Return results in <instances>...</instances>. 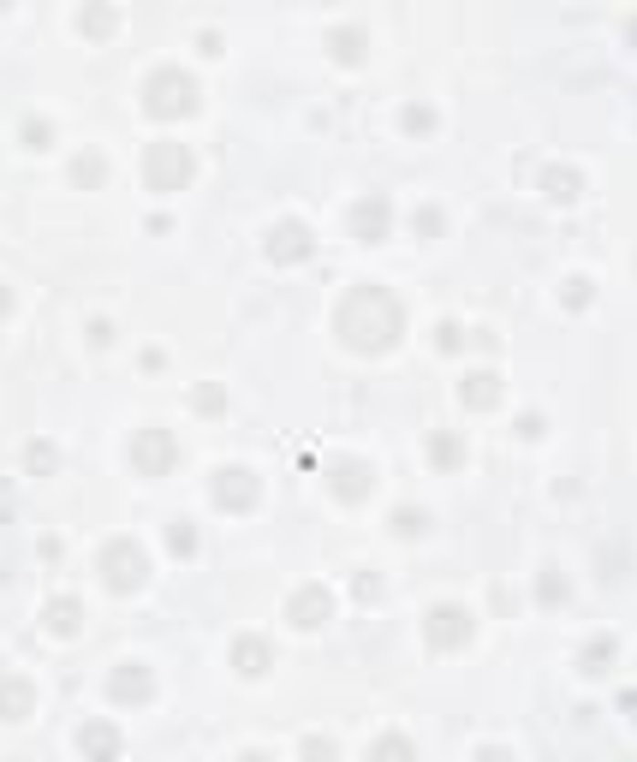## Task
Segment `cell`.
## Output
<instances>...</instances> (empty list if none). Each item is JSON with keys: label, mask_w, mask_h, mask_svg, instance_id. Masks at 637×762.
Segmentation results:
<instances>
[{"label": "cell", "mask_w": 637, "mask_h": 762, "mask_svg": "<svg viewBox=\"0 0 637 762\" xmlns=\"http://www.w3.org/2000/svg\"><path fill=\"white\" fill-rule=\"evenodd\" d=\"M334 328H339V339L358 346V351H388L393 339L405 334V310L388 287H351L334 310Z\"/></svg>", "instance_id": "1"}, {"label": "cell", "mask_w": 637, "mask_h": 762, "mask_svg": "<svg viewBox=\"0 0 637 762\" xmlns=\"http://www.w3.org/2000/svg\"><path fill=\"white\" fill-rule=\"evenodd\" d=\"M197 78L179 72V66H162V72H150V84H143V108L155 113V120H185V113H197Z\"/></svg>", "instance_id": "2"}, {"label": "cell", "mask_w": 637, "mask_h": 762, "mask_svg": "<svg viewBox=\"0 0 637 762\" xmlns=\"http://www.w3.org/2000/svg\"><path fill=\"white\" fill-rule=\"evenodd\" d=\"M191 173H197V155H191L185 143L162 138V143L143 150V185H150V191H185Z\"/></svg>", "instance_id": "3"}, {"label": "cell", "mask_w": 637, "mask_h": 762, "mask_svg": "<svg viewBox=\"0 0 637 762\" xmlns=\"http://www.w3.org/2000/svg\"><path fill=\"white\" fill-rule=\"evenodd\" d=\"M96 566H101V578H108L113 590H138L143 578H150V554L138 548V542H108V548L96 554Z\"/></svg>", "instance_id": "4"}, {"label": "cell", "mask_w": 637, "mask_h": 762, "mask_svg": "<svg viewBox=\"0 0 637 762\" xmlns=\"http://www.w3.org/2000/svg\"><path fill=\"white\" fill-rule=\"evenodd\" d=\"M173 459H179V447H173L167 429H138V441H131V465H138L143 476H167V471H173Z\"/></svg>", "instance_id": "5"}, {"label": "cell", "mask_w": 637, "mask_h": 762, "mask_svg": "<svg viewBox=\"0 0 637 762\" xmlns=\"http://www.w3.org/2000/svg\"><path fill=\"white\" fill-rule=\"evenodd\" d=\"M310 250H316V238H310V226H304V221H280L275 233H268V263H280V268L304 263Z\"/></svg>", "instance_id": "6"}, {"label": "cell", "mask_w": 637, "mask_h": 762, "mask_svg": "<svg viewBox=\"0 0 637 762\" xmlns=\"http://www.w3.org/2000/svg\"><path fill=\"white\" fill-rule=\"evenodd\" d=\"M471 632H476L471 608H435L429 613V643H435V650H459V643H471Z\"/></svg>", "instance_id": "7"}, {"label": "cell", "mask_w": 637, "mask_h": 762, "mask_svg": "<svg viewBox=\"0 0 637 762\" xmlns=\"http://www.w3.org/2000/svg\"><path fill=\"white\" fill-rule=\"evenodd\" d=\"M150 691H155V673H150V667H138V662H125V667H113V673H108V697L113 703H150Z\"/></svg>", "instance_id": "8"}, {"label": "cell", "mask_w": 637, "mask_h": 762, "mask_svg": "<svg viewBox=\"0 0 637 762\" xmlns=\"http://www.w3.org/2000/svg\"><path fill=\"white\" fill-rule=\"evenodd\" d=\"M388 226H393V209H388V197H363L358 209H351V238H363V245H375V238H388Z\"/></svg>", "instance_id": "9"}, {"label": "cell", "mask_w": 637, "mask_h": 762, "mask_svg": "<svg viewBox=\"0 0 637 762\" xmlns=\"http://www.w3.org/2000/svg\"><path fill=\"white\" fill-rule=\"evenodd\" d=\"M120 745H125V738H120V726H113V721H84V726H78V750H84L89 762H113V757H120Z\"/></svg>", "instance_id": "10"}, {"label": "cell", "mask_w": 637, "mask_h": 762, "mask_svg": "<svg viewBox=\"0 0 637 762\" xmlns=\"http://www.w3.org/2000/svg\"><path fill=\"white\" fill-rule=\"evenodd\" d=\"M214 500H221L226 513H245V506H256V476L238 471V465H233V471H221V476H214Z\"/></svg>", "instance_id": "11"}, {"label": "cell", "mask_w": 637, "mask_h": 762, "mask_svg": "<svg viewBox=\"0 0 637 762\" xmlns=\"http://www.w3.org/2000/svg\"><path fill=\"white\" fill-rule=\"evenodd\" d=\"M287 613H292V620H298V625H322L328 613H334V596H328L322 584H304L298 596L287 601Z\"/></svg>", "instance_id": "12"}, {"label": "cell", "mask_w": 637, "mask_h": 762, "mask_svg": "<svg viewBox=\"0 0 637 762\" xmlns=\"http://www.w3.org/2000/svg\"><path fill=\"white\" fill-rule=\"evenodd\" d=\"M30 709H37V691H30V679L6 673V679H0V715H6V721H25Z\"/></svg>", "instance_id": "13"}, {"label": "cell", "mask_w": 637, "mask_h": 762, "mask_svg": "<svg viewBox=\"0 0 637 762\" xmlns=\"http://www.w3.org/2000/svg\"><path fill=\"white\" fill-rule=\"evenodd\" d=\"M459 400L471 405V412H488V405L500 400V375L495 370H476V375H465V388H459Z\"/></svg>", "instance_id": "14"}, {"label": "cell", "mask_w": 637, "mask_h": 762, "mask_svg": "<svg viewBox=\"0 0 637 762\" xmlns=\"http://www.w3.org/2000/svg\"><path fill=\"white\" fill-rule=\"evenodd\" d=\"M233 667H238V673H250V679L268 673V643L263 638H238L233 643Z\"/></svg>", "instance_id": "15"}, {"label": "cell", "mask_w": 637, "mask_h": 762, "mask_svg": "<svg viewBox=\"0 0 637 762\" xmlns=\"http://www.w3.org/2000/svg\"><path fill=\"white\" fill-rule=\"evenodd\" d=\"M78 596H60V601H48V608H42V625H48V632H60V638H72L78 632Z\"/></svg>", "instance_id": "16"}, {"label": "cell", "mask_w": 637, "mask_h": 762, "mask_svg": "<svg viewBox=\"0 0 637 762\" xmlns=\"http://www.w3.org/2000/svg\"><path fill=\"white\" fill-rule=\"evenodd\" d=\"M334 495L363 500V495H370V465H358V459H351V465H339V471H334Z\"/></svg>", "instance_id": "17"}, {"label": "cell", "mask_w": 637, "mask_h": 762, "mask_svg": "<svg viewBox=\"0 0 637 762\" xmlns=\"http://www.w3.org/2000/svg\"><path fill=\"white\" fill-rule=\"evenodd\" d=\"M542 191H548L554 203H572L578 191H584V179H578L572 167H548V173H542Z\"/></svg>", "instance_id": "18"}, {"label": "cell", "mask_w": 637, "mask_h": 762, "mask_svg": "<svg viewBox=\"0 0 637 762\" xmlns=\"http://www.w3.org/2000/svg\"><path fill=\"white\" fill-rule=\"evenodd\" d=\"M429 459H435L441 471H453V465L465 459V441L459 435H429Z\"/></svg>", "instance_id": "19"}, {"label": "cell", "mask_w": 637, "mask_h": 762, "mask_svg": "<svg viewBox=\"0 0 637 762\" xmlns=\"http://www.w3.org/2000/svg\"><path fill=\"white\" fill-rule=\"evenodd\" d=\"M375 762H412V738L405 733H388V738H375V750H370Z\"/></svg>", "instance_id": "20"}, {"label": "cell", "mask_w": 637, "mask_h": 762, "mask_svg": "<svg viewBox=\"0 0 637 762\" xmlns=\"http://www.w3.org/2000/svg\"><path fill=\"white\" fill-rule=\"evenodd\" d=\"M328 48H334V60H358V54H363V30L358 25L334 30V37H328Z\"/></svg>", "instance_id": "21"}, {"label": "cell", "mask_w": 637, "mask_h": 762, "mask_svg": "<svg viewBox=\"0 0 637 762\" xmlns=\"http://www.w3.org/2000/svg\"><path fill=\"white\" fill-rule=\"evenodd\" d=\"M113 25H120V13H113V6H84V30H89V37H108Z\"/></svg>", "instance_id": "22"}, {"label": "cell", "mask_w": 637, "mask_h": 762, "mask_svg": "<svg viewBox=\"0 0 637 762\" xmlns=\"http://www.w3.org/2000/svg\"><path fill=\"white\" fill-rule=\"evenodd\" d=\"M72 179H78V185H96V179H108V162H101V155H78Z\"/></svg>", "instance_id": "23"}, {"label": "cell", "mask_w": 637, "mask_h": 762, "mask_svg": "<svg viewBox=\"0 0 637 762\" xmlns=\"http://www.w3.org/2000/svg\"><path fill=\"white\" fill-rule=\"evenodd\" d=\"M608 655H613V643H608V638H596V643L584 650V673H601V667H608Z\"/></svg>", "instance_id": "24"}, {"label": "cell", "mask_w": 637, "mask_h": 762, "mask_svg": "<svg viewBox=\"0 0 637 762\" xmlns=\"http://www.w3.org/2000/svg\"><path fill=\"white\" fill-rule=\"evenodd\" d=\"M423 525H429V518L417 513V506H400V518H393V530H400V537H417Z\"/></svg>", "instance_id": "25"}, {"label": "cell", "mask_w": 637, "mask_h": 762, "mask_svg": "<svg viewBox=\"0 0 637 762\" xmlns=\"http://www.w3.org/2000/svg\"><path fill=\"white\" fill-rule=\"evenodd\" d=\"M167 542H173V554H191V548H197V530H191L185 518H179V525L167 530Z\"/></svg>", "instance_id": "26"}, {"label": "cell", "mask_w": 637, "mask_h": 762, "mask_svg": "<svg viewBox=\"0 0 637 762\" xmlns=\"http://www.w3.org/2000/svg\"><path fill=\"white\" fill-rule=\"evenodd\" d=\"M435 346H441V351H459V346H465V328L441 322V328H435Z\"/></svg>", "instance_id": "27"}, {"label": "cell", "mask_w": 637, "mask_h": 762, "mask_svg": "<svg viewBox=\"0 0 637 762\" xmlns=\"http://www.w3.org/2000/svg\"><path fill=\"white\" fill-rule=\"evenodd\" d=\"M191 405H197V412H221V388H197V393H191Z\"/></svg>", "instance_id": "28"}, {"label": "cell", "mask_w": 637, "mask_h": 762, "mask_svg": "<svg viewBox=\"0 0 637 762\" xmlns=\"http://www.w3.org/2000/svg\"><path fill=\"white\" fill-rule=\"evenodd\" d=\"M54 459H60V453H54V447H48V441H37V447H30V471H48V465H54Z\"/></svg>", "instance_id": "29"}, {"label": "cell", "mask_w": 637, "mask_h": 762, "mask_svg": "<svg viewBox=\"0 0 637 762\" xmlns=\"http://www.w3.org/2000/svg\"><path fill=\"white\" fill-rule=\"evenodd\" d=\"M590 304V280H572V287H566V310H584Z\"/></svg>", "instance_id": "30"}, {"label": "cell", "mask_w": 637, "mask_h": 762, "mask_svg": "<svg viewBox=\"0 0 637 762\" xmlns=\"http://www.w3.org/2000/svg\"><path fill=\"white\" fill-rule=\"evenodd\" d=\"M304 762H334V745H328V738H310V745H304Z\"/></svg>", "instance_id": "31"}, {"label": "cell", "mask_w": 637, "mask_h": 762, "mask_svg": "<svg viewBox=\"0 0 637 762\" xmlns=\"http://www.w3.org/2000/svg\"><path fill=\"white\" fill-rule=\"evenodd\" d=\"M25 143H30V150H42V143H48V125H42V120H25Z\"/></svg>", "instance_id": "32"}, {"label": "cell", "mask_w": 637, "mask_h": 762, "mask_svg": "<svg viewBox=\"0 0 637 762\" xmlns=\"http://www.w3.org/2000/svg\"><path fill=\"white\" fill-rule=\"evenodd\" d=\"M405 125H412V131H429V125H435V113H429V108H405Z\"/></svg>", "instance_id": "33"}, {"label": "cell", "mask_w": 637, "mask_h": 762, "mask_svg": "<svg viewBox=\"0 0 637 762\" xmlns=\"http://www.w3.org/2000/svg\"><path fill=\"white\" fill-rule=\"evenodd\" d=\"M417 233H441V209H417Z\"/></svg>", "instance_id": "34"}, {"label": "cell", "mask_w": 637, "mask_h": 762, "mask_svg": "<svg viewBox=\"0 0 637 762\" xmlns=\"http://www.w3.org/2000/svg\"><path fill=\"white\" fill-rule=\"evenodd\" d=\"M560 596H566V584H560V578L548 572V578H542V601H560Z\"/></svg>", "instance_id": "35"}, {"label": "cell", "mask_w": 637, "mask_h": 762, "mask_svg": "<svg viewBox=\"0 0 637 762\" xmlns=\"http://www.w3.org/2000/svg\"><path fill=\"white\" fill-rule=\"evenodd\" d=\"M476 762H513V757H506V750H483V757H476Z\"/></svg>", "instance_id": "36"}, {"label": "cell", "mask_w": 637, "mask_h": 762, "mask_svg": "<svg viewBox=\"0 0 637 762\" xmlns=\"http://www.w3.org/2000/svg\"><path fill=\"white\" fill-rule=\"evenodd\" d=\"M6 310H13V292H6V287H0V316H6Z\"/></svg>", "instance_id": "37"}, {"label": "cell", "mask_w": 637, "mask_h": 762, "mask_svg": "<svg viewBox=\"0 0 637 762\" xmlns=\"http://www.w3.org/2000/svg\"><path fill=\"white\" fill-rule=\"evenodd\" d=\"M238 762H275V757H263V750H250V757H238Z\"/></svg>", "instance_id": "38"}]
</instances>
